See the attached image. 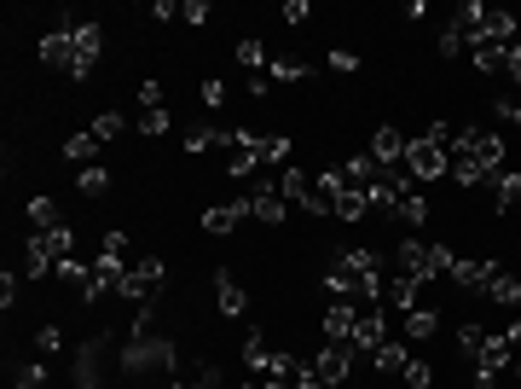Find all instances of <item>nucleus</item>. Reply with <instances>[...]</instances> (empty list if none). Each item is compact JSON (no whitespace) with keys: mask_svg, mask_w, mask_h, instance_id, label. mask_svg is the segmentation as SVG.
<instances>
[{"mask_svg":"<svg viewBox=\"0 0 521 389\" xmlns=\"http://www.w3.org/2000/svg\"><path fill=\"white\" fill-rule=\"evenodd\" d=\"M98 47H105V30L98 23H58L53 35H41V65L64 70V76H87L98 65Z\"/></svg>","mask_w":521,"mask_h":389,"instance_id":"obj_1","label":"nucleus"},{"mask_svg":"<svg viewBox=\"0 0 521 389\" xmlns=\"http://www.w3.org/2000/svg\"><path fill=\"white\" fill-rule=\"evenodd\" d=\"M389 262H394V273L417 279V285L429 290V279L452 273L457 250H446V245H429V238H400V245H389Z\"/></svg>","mask_w":521,"mask_h":389,"instance_id":"obj_2","label":"nucleus"},{"mask_svg":"<svg viewBox=\"0 0 521 389\" xmlns=\"http://www.w3.org/2000/svg\"><path fill=\"white\" fill-rule=\"evenodd\" d=\"M406 175H412L417 186H429V180L452 175V157H446L429 134H417V140H406Z\"/></svg>","mask_w":521,"mask_h":389,"instance_id":"obj_3","label":"nucleus"},{"mask_svg":"<svg viewBox=\"0 0 521 389\" xmlns=\"http://www.w3.org/2000/svg\"><path fill=\"white\" fill-rule=\"evenodd\" d=\"M163 279H168L163 256H145V262H133L128 273H122V290H116V297H122V302H133V308H145V302H151V290L163 285Z\"/></svg>","mask_w":521,"mask_h":389,"instance_id":"obj_4","label":"nucleus"},{"mask_svg":"<svg viewBox=\"0 0 521 389\" xmlns=\"http://www.w3.org/2000/svg\"><path fill=\"white\" fill-rule=\"evenodd\" d=\"M382 343H389V308L371 302V308H359V325H354V337H347V349H354L359 360H371Z\"/></svg>","mask_w":521,"mask_h":389,"instance_id":"obj_5","label":"nucleus"},{"mask_svg":"<svg viewBox=\"0 0 521 389\" xmlns=\"http://www.w3.org/2000/svg\"><path fill=\"white\" fill-rule=\"evenodd\" d=\"M481 297L499 302V308H516L521 302V273L504 256H487V279H481Z\"/></svg>","mask_w":521,"mask_h":389,"instance_id":"obj_6","label":"nucleus"},{"mask_svg":"<svg viewBox=\"0 0 521 389\" xmlns=\"http://www.w3.org/2000/svg\"><path fill=\"white\" fill-rule=\"evenodd\" d=\"M307 367H313L330 389H347V378H354V367H359V355H354L347 343H325L313 360H307Z\"/></svg>","mask_w":521,"mask_h":389,"instance_id":"obj_7","label":"nucleus"},{"mask_svg":"<svg viewBox=\"0 0 521 389\" xmlns=\"http://www.w3.org/2000/svg\"><path fill=\"white\" fill-rule=\"evenodd\" d=\"M174 360H180V355H174V343H157V337H133V343L128 349H122V372H145V367H174Z\"/></svg>","mask_w":521,"mask_h":389,"instance_id":"obj_8","label":"nucleus"},{"mask_svg":"<svg viewBox=\"0 0 521 389\" xmlns=\"http://www.w3.org/2000/svg\"><path fill=\"white\" fill-rule=\"evenodd\" d=\"M250 210H255V221H267V227H284V221H290V203H284L278 180H255Z\"/></svg>","mask_w":521,"mask_h":389,"instance_id":"obj_9","label":"nucleus"},{"mask_svg":"<svg viewBox=\"0 0 521 389\" xmlns=\"http://www.w3.org/2000/svg\"><path fill=\"white\" fill-rule=\"evenodd\" d=\"M243 215H255L250 198H238V203H209V210H203V233L209 238H226V233H238V227H243Z\"/></svg>","mask_w":521,"mask_h":389,"instance_id":"obj_10","label":"nucleus"},{"mask_svg":"<svg viewBox=\"0 0 521 389\" xmlns=\"http://www.w3.org/2000/svg\"><path fill=\"white\" fill-rule=\"evenodd\" d=\"M475 163L487 169V180H499L504 169H510V151H504V134H487V128L475 134Z\"/></svg>","mask_w":521,"mask_h":389,"instance_id":"obj_11","label":"nucleus"},{"mask_svg":"<svg viewBox=\"0 0 521 389\" xmlns=\"http://www.w3.org/2000/svg\"><path fill=\"white\" fill-rule=\"evenodd\" d=\"M510 360H516V349L504 343V332H499V337L487 332V343L475 349V372H492V378H504V372H510Z\"/></svg>","mask_w":521,"mask_h":389,"instance_id":"obj_12","label":"nucleus"},{"mask_svg":"<svg viewBox=\"0 0 521 389\" xmlns=\"http://www.w3.org/2000/svg\"><path fill=\"white\" fill-rule=\"evenodd\" d=\"M215 308L226 314V320H238L243 308H250V297H243V285H238V273H226V267H220L215 273Z\"/></svg>","mask_w":521,"mask_h":389,"instance_id":"obj_13","label":"nucleus"},{"mask_svg":"<svg viewBox=\"0 0 521 389\" xmlns=\"http://www.w3.org/2000/svg\"><path fill=\"white\" fill-rule=\"evenodd\" d=\"M359 325V302H330L325 308V343H347Z\"/></svg>","mask_w":521,"mask_h":389,"instance_id":"obj_14","label":"nucleus"},{"mask_svg":"<svg viewBox=\"0 0 521 389\" xmlns=\"http://www.w3.org/2000/svg\"><path fill=\"white\" fill-rule=\"evenodd\" d=\"M371 157H377L382 169H400L406 163V134L400 128H377L371 134Z\"/></svg>","mask_w":521,"mask_h":389,"instance_id":"obj_15","label":"nucleus"},{"mask_svg":"<svg viewBox=\"0 0 521 389\" xmlns=\"http://www.w3.org/2000/svg\"><path fill=\"white\" fill-rule=\"evenodd\" d=\"M492 198H499V203H492L499 215H516L521 210V169H504V175L492 180Z\"/></svg>","mask_w":521,"mask_h":389,"instance_id":"obj_16","label":"nucleus"},{"mask_svg":"<svg viewBox=\"0 0 521 389\" xmlns=\"http://www.w3.org/2000/svg\"><path fill=\"white\" fill-rule=\"evenodd\" d=\"M406 360H412V349H406V343H394V337H389V343H382L377 355H371V367H377L382 378H400V372H406Z\"/></svg>","mask_w":521,"mask_h":389,"instance_id":"obj_17","label":"nucleus"},{"mask_svg":"<svg viewBox=\"0 0 521 389\" xmlns=\"http://www.w3.org/2000/svg\"><path fill=\"white\" fill-rule=\"evenodd\" d=\"M446 279H452L457 290H481V279H487V256H481V262H475V256H457Z\"/></svg>","mask_w":521,"mask_h":389,"instance_id":"obj_18","label":"nucleus"},{"mask_svg":"<svg viewBox=\"0 0 521 389\" xmlns=\"http://www.w3.org/2000/svg\"><path fill=\"white\" fill-rule=\"evenodd\" d=\"M278 192H284V203H307V198H313V180L290 163V169H278Z\"/></svg>","mask_w":521,"mask_h":389,"instance_id":"obj_19","label":"nucleus"},{"mask_svg":"<svg viewBox=\"0 0 521 389\" xmlns=\"http://www.w3.org/2000/svg\"><path fill=\"white\" fill-rule=\"evenodd\" d=\"M429 210H434V203H429V192L417 186L412 198H406L400 210H394V221H400V227H429Z\"/></svg>","mask_w":521,"mask_h":389,"instance_id":"obj_20","label":"nucleus"},{"mask_svg":"<svg viewBox=\"0 0 521 389\" xmlns=\"http://www.w3.org/2000/svg\"><path fill=\"white\" fill-rule=\"evenodd\" d=\"M185 157H203V151H215L220 145V123H197V128H185Z\"/></svg>","mask_w":521,"mask_h":389,"instance_id":"obj_21","label":"nucleus"},{"mask_svg":"<svg viewBox=\"0 0 521 389\" xmlns=\"http://www.w3.org/2000/svg\"><path fill=\"white\" fill-rule=\"evenodd\" d=\"M452 180H457L464 192H475V186H492V180H487V169L475 163V151H469V157H452Z\"/></svg>","mask_w":521,"mask_h":389,"instance_id":"obj_22","label":"nucleus"},{"mask_svg":"<svg viewBox=\"0 0 521 389\" xmlns=\"http://www.w3.org/2000/svg\"><path fill=\"white\" fill-rule=\"evenodd\" d=\"M105 151V145L93 140V134H70L64 140V163H81V169H93V157Z\"/></svg>","mask_w":521,"mask_h":389,"instance_id":"obj_23","label":"nucleus"},{"mask_svg":"<svg viewBox=\"0 0 521 389\" xmlns=\"http://www.w3.org/2000/svg\"><path fill=\"white\" fill-rule=\"evenodd\" d=\"M434 332H440V314H434V308H412V314H406V337H412V343H429Z\"/></svg>","mask_w":521,"mask_h":389,"instance_id":"obj_24","label":"nucleus"},{"mask_svg":"<svg viewBox=\"0 0 521 389\" xmlns=\"http://www.w3.org/2000/svg\"><path fill=\"white\" fill-rule=\"evenodd\" d=\"M238 65H243V70H255V76H267L272 53H267V47L255 41V35H243V41H238Z\"/></svg>","mask_w":521,"mask_h":389,"instance_id":"obj_25","label":"nucleus"},{"mask_svg":"<svg viewBox=\"0 0 521 389\" xmlns=\"http://www.w3.org/2000/svg\"><path fill=\"white\" fill-rule=\"evenodd\" d=\"M365 215H371V198H365V192H354V186H347L342 192V198H337V221H365Z\"/></svg>","mask_w":521,"mask_h":389,"instance_id":"obj_26","label":"nucleus"},{"mask_svg":"<svg viewBox=\"0 0 521 389\" xmlns=\"http://www.w3.org/2000/svg\"><path fill=\"white\" fill-rule=\"evenodd\" d=\"M267 76H272V82H302V76H307V65H302V58H290V53H272Z\"/></svg>","mask_w":521,"mask_h":389,"instance_id":"obj_27","label":"nucleus"},{"mask_svg":"<svg viewBox=\"0 0 521 389\" xmlns=\"http://www.w3.org/2000/svg\"><path fill=\"white\" fill-rule=\"evenodd\" d=\"M30 227H35V233H53V227H58V203L53 198H30Z\"/></svg>","mask_w":521,"mask_h":389,"instance_id":"obj_28","label":"nucleus"},{"mask_svg":"<svg viewBox=\"0 0 521 389\" xmlns=\"http://www.w3.org/2000/svg\"><path fill=\"white\" fill-rule=\"evenodd\" d=\"M87 134H93V140L105 145V140H122V134H128V123H122L116 111H98V117H93V128H87Z\"/></svg>","mask_w":521,"mask_h":389,"instance_id":"obj_29","label":"nucleus"},{"mask_svg":"<svg viewBox=\"0 0 521 389\" xmlns=\"http://www.w3.org/2000/svg\"><path fill=\"white\" fill-rule=\"evenodd\" d=\"M41 238H47V250H53L58 262H70V250H76V227H64V221H58L53 233H41Z\"/></svg>","mask_w":521,"mask_h":389,"instance_id":"obj_30","label":"nucleus"},{"mask_svg":"<svg viewBox=\"0 0 521 389\" xmlns=\"http://www.w3.org/2000/svg\"><path fill=\"white\" fill-rule=\"evenodd\" d=\"M76 186H81V198H98V192H110V169H81V180H76Z\"/></svg>","mask_w":521,"mask_h":389,"instance_id":"obj_31","label":"nucleus"},{"mask_svg":"<svg viewBox=\"0 0 521 389\" xmlns=\"http://www.w3.org/2000/svg\"><path fill=\"white\" fill-rule=\"evenodd\" d=\"M492 117H499L504 128H521V99L516 93H499V99H492Z\"/></svg>","mask_w":521,"mask_h":389,"instance_id":"obj_32","label":"nucleus"},{"mask_svg":"<svg viewBox=\"0 0 521 389\" xmlns=\"http://www.w3.org/2000/svg\"><path fill=\"white\" fill-rule=\"evenodd\" d=\"M400 384H406V389H429V384H434V367H429V360H406Z\"/></svg>","mask_w":521,"mask_h":389,"instance_id":"obj_33","label":"nucleus"},{"mask_svg":"<svg viewBox=\"0 0 521 389\" xmlns=\"http://www.w3.org/2000/svg\"><path fill=\"white\" fill-rule=\"evenodd\" d=\"M267 163L290 169V134H267Z\"/></svg>","mask_w":521,"mask_h":389,"instance_id":"obj_34","label":"nucleus"},{"mask_svg":"<svg viewBox=\"0 0 521 389\" xmlns=\"http://www.w3.org/2000/svg\"><path fill=\"white\" fill-rule=\"evenodd\" d=\"M457 53H469V41H464L457 23H446V30H440V58H457Z\"/></svg>","mask_w":521,"mask_h":389,"instance_id":"obj_35","label":"nucleus"},{"mask_svg":"<svg viewBox=\"0 0 521 389\" xmlns=\"http://www.w3.org/2000/svg\"><path fill=\"white\" fill-rule=\"evenodd\" d=\"M58 349H64V332H58V325H41V332H35V355H58Z\"/></svg>","mask_w":521,"mask_h":389,"instance_id":"obj_36","label":"nucleus"},{"mask_svg":"<svg viewBox=\"0 0 521 389\" xmlns=\"http://www.w3.org/2000/svg\"><path fill=\"white\" fill-rule=\"evenodd\" d=\"M487 343V325H464V332H457V349H464L469 360H475V349Z\"/></svg>","mask_w":521,"mask_h":389,"instance_id":"obj_37","label":"nucleus"},{"mask_svg":"<svg viewBox=\"0 0 521 389\" xmlns=\"http://www.w3.org/2000/svg\"><path fill=\"white\" fill-rule=\"evenodd\" d=\"M140 111H163V82H140Z\"/></svg>","mask_w":521,"mask_h":389,"instance_id":"obj_38","label":"nucleus"},{"mask_svg":"<svg viewBox=\"0 0 521 389\" xmlns=\"http://www.w3.org/2000/svg\"><path fill=\"white\" fill-rule=\"evenodd\" d=\"M203 105H209V111H220V105H226V82H220V76L203 82Z\"/></svg>","mask_w":521,"mask_h":389,"instance_id":"obj_39","label":"nucleus"},{"mask_svg":"<svg viewBox=\"0 0 521 389\" xmlns=\"http://www.w3.org/2000/svg\"><path fill=\"white\" fill-rule=\"evenodd\" d=\"M330 70H337V76H354V70H359V53H347V47H337V53H330Z\"/></svg>","mask_w":521,"mask_h":389,"instance_id":"obj_40","label":"nucleus"},{"mask_svg":"<svg viewBox=\"0 0 521 389\" xmlns=\"http://www.w3.org/2000/svg\"><path fill=\"white\" fill-rule=\"evenodd\" d=\"M180 18H185V23H197V30H203V23H209V0H185V6H180Z\"/></svg>","mask_w":521,"mask_h":389,"instance_id":"obj_41","label":"nucleus"},{"mask_svg":"<svg viewBox=\"0 0 521 389\" xmlns=\"http://www.w3.org/2000/svg\"><path fill=\"white\" fill-rule=\"evenodd\" d=\"M98 256H128V233H105V245H98Z\"/></svg>","mask_w":521,"mask_h":389,"instance_id":"obj_42","label":"nucleus"},{"mask_svg":"<svg viewBox=\"0 0 521 389\" xmlns=\"http://www.w3.org/2000/svg\"><path fill=\"white\" fill-rule=\"evenodd\" d=\"M140 134H168V111H140Z\"/></svg>","mask_w":521,"mask_h":389,"instance_id":"obj_43","label":"nucleus"},{"mask_svg":"<svg viewBox=\"0 0 521 389\" xmlns=\"http://www.w3.org/2000/svg\"><path fill=\"white\" fill-rule=\"evenodd\" d=\"M504 70H510V82H521V35L504 47Z\"/></svg>","mask_w":521,"mask_h":389,"instance_id":"obj_44","label":"nucleus"},{"mask_svg":"<svg viewBox=\"0 0 521 389\" xmlns=\"http://www.w3.org/2000/svg\"><path fill=\"white\" fill-rule=\"evenodd\" d=\"M12 302H18V279H12V273H6V279H0V308H6V314H12Z\"/></svg>","mask_w":521,"mask_h":389,"instance_id":"obj_45","label":"nucleus"},{"mask_svg":"<svg viewBox=\"0 0 521 389\" xmlns=\"http://www.w3.org/2000/svg\"><path fill=\"white\" fill-rule=\"evenodd\" d=\"M290 389H330V384H325V378H319V372H313V367H302V378H295Z\"/></svg>","mask_w":521,"mask_h":389,"instance_id":"obj_46","label":"nucleus"},{"mask_svg":"<svg viewBox=\"0 0 521 389\" xmlns=\"http://www.w3.org/2000/svg\"><path fill=\"white\" fill-rule=\"evenodd\" d=\"M151 18H157V23H168V18H180V0H157V6H151Z\"/></svg>","mask_w":521,"mask_h":389,"instance_id":"obj_47","label":"nucleus"},{"mask_svg":"<svg viewBox=\"0 0 521 389\" xmlns=\"http://www.w3.org/2000/svg\"><path fill=\"white\" fill-rule=\"evenodd\" d=\"M41 378H47L41 367H23V372H18V389H41Z\"/></svg>","mask_w":521,"mask_h":389,"instance_id":"obj_48","label":"nucleus"},{"mask_svg":"<svg viewBox=\"0 0 521 389\" xmlns=\"http://www.w3.org/2000/svg\"><path fill=\"white\" fill-rule=\"evenodd\" d=\"M284 23H307V0H290V6H284Z\"/></svg>","mask_w":521,"mask_h":389,"instance_id":"obj_49","label":"nucleus"},{"mask_svg":"<svg viewBox=\"0 0 521 389\" xmlns=\"http://www.w3.org/2000/svg\"><path fill=\"white\" fill-rule=\"evenodd\" d=\"M504 343H510L516 355H521V320H510V325H504Z\"/></svg>","mask_w":521,"mask_h":389,"instance_id":"obj_50","label":"nucleus"},{"mask_svg":"<svg viewBox=\"0 0 521 389\" xmlns=\"http://www.w3.org/2000/svg\"><path fill=\"white\" fill-rule=\"evenodd\" d=\"M260 389H290V384H278V378H260Z\"/></svg>","mask_w":521,"mask_h":389,"instance_id":"obj_51","label":"nucleus"},{"mask_svg":"<svg viewBox=\"0 0 521 389\" xmlns=\"http://www.w3.org/2000/svg\"><path fill=\"white\" fill-rule=\"evenodd\" d=\"M243 389H260V384H243Z\"/></svg>","mask_w":521,"mask_h":389,"instance_id":"obj_52","label":"nucleus"},{"mask_svg":"<svg viewBox=\"0 0 521 389\" xmlns=\"http://www.w3.org/2000/svg\"><path fill=\"white\" fill-rule=\"evenodd\" d=\"M516 389H521V384H516Z\"/></svg>","mask_w":521,"mask_h":389,"instance_id":"obj_53","label":"nucleus"}]
</instances>
